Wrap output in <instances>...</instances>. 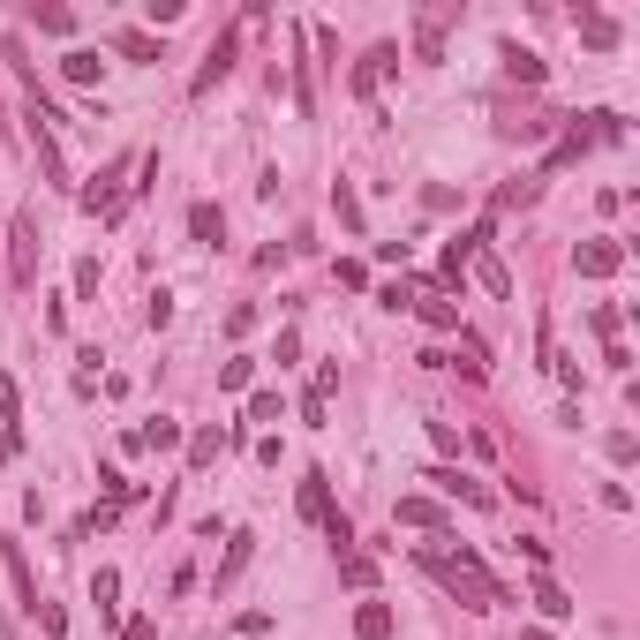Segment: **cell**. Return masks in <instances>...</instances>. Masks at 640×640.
I'll return each instance as SVG.
<instances>
[{"label":"cell","instance_id":"d4e9b609","mask_svg":"<svg viewBox=\"0 0 640 640\" xmlns=\"http://www.w3.org/2000/svg\"><path fill=\"white\" fill-rule=\"evenodd\" d=\"M415 53H423V61H437V53H445V23H437V15H423V31H415Z\"/></svg>","mask_w":640,"mask_h":640},{"label":"cell","instance_id":"e575fe53","mask_svg":"<svg viewBox=\"0 0 640 640\" xmlns=\"http://www.w3.org/2000/svg\"><path fill=\"white\" fill-rule=\"evenodd\" d=\"M520 640H551V633H520Z\"/></svg>","mask_w":640,"mask_h":640},{"label":"cell","instance_id":"f546056e","mask_svg":"<svg viewBox=\"0 0 640 640\" xmlns=\"http://www.w3.org/2000/svg\"><path fill=\"white\" fill-rule=\"evenodd\" d=\"M114 596H121V580H114V573H98V580H90V602H98V618H114Z\"/></svg>","mask_w":640,"mask_h":640},{"label":"cell","instance_id":"6da1fadb","mask_svg":"<svg viewBox=\"0 0 640 640\" xmlns=\"http://www.w3.org/2000/svg\"><path fill=\"white\" fill-rule=\"evenodd\" d=\"M423 565H429V573H437V580H445V588H452L460 602H468V610H498V602H505V588L482 573V557H474V551H460V557L423 551Z\"/></svg>","mask_w":640,"mask_h":640},{"label":"cell","instance_id":"7c38bea8","mask_svg":"<svg viewBox=\"0 0 640 640\" xmlns=\"http://www.w3.org/2000/svg\"><path fill=\"white\" fill-rule=\"evenodd\" d=\"M399 527H445V505H437V498H399Z\"/></svg>","mask_w":640,"mask_h":640},{"label":"cell","instance_id":"4dcf8cb0","mask_svg":"<svg viewBox=\"0 0 640 640\" xmlns=\"http://www.w3.org/2000/svg\"><path fill=\"white\" fill-rule=\"evenodd\" d=\"M249 370H256L249 354H234V362H218V384H226V392H242V384H249Z\"/></svg>","mask_w":640,"mask_h":640},{"label":"cell","instance_id":"d6a6232c","mask_svg":"<svg viewBox=\"0 0 640 640\" xmlns=\"http://www.w3.org/2000/svg\"><path fill=\"white\" fill-rule=\"evenodd\" d=\"M249 423H279V392H249Z\"/></svg>","mask_w":640,"mask_h":640},{"label":"cell","instance_id":"5bb4252c","mask_svg":"<svg viewBox=\"0 0 640 640\" xmlns=\"http://www.w3.org/2000/svg\"><path fill=\"white\" fill-rule=\"evenodd\" d=\"M415 317H423V324H437V332H460V309H452L445 295H415Z\"/></svg>","mask_w":640,"mask_h":640},{"label":"cell","instance_id":"2e32d148","mask_svg":"<svg viewBox=\"0 0 640 640\" xmlns=\"http://www.w3.org/2000/svg\"><path fill=\"white\" fill-rule=\"evenodd\" d=\"M535 610H543V618H573V596L557 588L551 573H535Z\"/></svg>","mask_w":640,"mask_h":640},{"label":"cell","instance_id":"ffe728a7","mask_svg":"<svg viewBox=\"0 0 640 640\" xmlns=\"http://www.w3.org/2000/svg\"><path fill=\"white\" fill-rule=\"evenodd\" d=\"M474 279H482V287H490V295H498V301H505V295H512V279H505V264H498V256H490V249H474Z\"/></svg>","mask_w":640,"mask_h":640},{"label":"cell","instance_id":"52a82bcc","mask_svg":"<svg viewBox=\"0 0 640 640\" xmlns=\"http://www.w3.org/2000/svg\"><path fill=\"white\" fill-rule=\"evenodd\" d=\"M234 53H242V31H218V39H212V53H204V68H196V84H189V90H212L218 76L234 68Z\"/></svg>","mask_w":640,"mask_h":640},{"label":"cell","instance_id":"ba28073f","mask_svg":"<svg viewBox=\"0 0 640 640\" xmlns=\"http://www.w3.org/2000/svg\"><path fill=\"white\" fill-rule=\"evenodd\" d=\"M301 512H309L317 527H324V520L340 512V505H332V474H324V468H309V474H301Z\"/></svg>","mask_w":640,"mask_h":640},{"label":"cell","instance_id":"4fadbf2b","mask_svg":"<svg viewBox=\"0 0 640 640\" xmlns=\"http://www.w3.org/2000/svg\"><path fill=\"white\" fill-rule=\"evenodd\" d=\"M61 76H68V84H98V76H106V61H98L90 45H76V53H61Z\"/></svg>","mask_w":640,"mask_h":640},{"label":"cell","instance_id":"3957f363","mask_svg":"<svg viewBox=\"0 0 640 640\" xmlns=\"http://www.w3.org/2000/svg\"><path fill=\"white\" fill-rule=\"evenodd\" d=\"M8 271L15 287H39V218H8Z\"/></svg>","mask_w":640,"mask_h":640},{"label":"cell","instance_id":"7402d4cb","mask_svg":"<svg viewBox=\"0 0 640 640\" xmlns=\"http://www.w3.org/2000/svg\"><path fill=\"white\" fill-rule=\"evenodd\" d=\"M505 76H520V84H543V61H535L527 45H505Z\"/></svg>","mask_w":640,"mask_h":640},{"label":"cell","instance_id":"9a60e30c","mask_svg":"<svg viewBox=\"0 0 640 640\" xmlns=\"http://www.w3.org/2000/svg\"><path fill=\"white\" fill-rule=\"evenodd\" d=\"M128 445H143V452H173V445H181V423H167V415H159V423H143V429H136Z\"/></svg>","mask_w":640,"mask_h":640},{"label":"cell","instance_id":"9c48e42d","mask_svg":"<svg viewBox=\"0 0 640 640\" xmlns=\"http://www.w3.org/2000/svg\"><path fill=\"white\" fill-rule=\"evenodd\" d=\"M128 167H136V159L121 151V159H114V167H106V173H98V181L84 189V204H90V212H121V189H114V181H121Z\"/></svg>","mask_w":640,"mask_h":640},{"label":"cell","instance_id":"5b68a950","mask_svg":"<svg viewBox=\"0 0 640 640\" xmlns=\"http://www.w3.org/2000/svg\"><path fill=\"white\" fill-rule=\"evenodd\" d=\"M618 264H626L618 242H580V249H573V271H580V279H610Z\"/></svg>","mask_w":640,"mask_h":640},{"label":"cell","instance_id":"836d02e7","mask_svg":"<svg viewBox=\"0 0 640 640\" xmlns=\"http://www.w3.org/2000/svg\"><path fill=\"white\" fill-rule=\"evenodd\" d=\"M121 640H159V618H136V626H121Z\"/></svg>","mask_w":640,"mask_h":640},{"label":"cell","instance_id":"484cf974","mask_svg":"<svg viewBox=\"0 0 640 640\" xmlns=\"http://www.w3.org/2000/svg\"><path fill=\"white\" fill-rule=\"evenodd\" d=\"M340 580H354V588H370V580H377V565H370L362 551H346V557H340Z\"/></svg>","mask_w":640,"mask_h":640},{"label":"cell","instance_id":"cb8c5ba5","mask_svg":"<svg viewBox=\"0 0 640 640\" xmlns=\"http://www.w3.org/2000/svg\"><path fill=\"white\" fill-rule=\"evenodd\" d=\"M249 535H234V543H226V557H218V588H226V580H234V573H242V565H249Z\"/></svg>","mask_w":640,"mask_h":640},{"label":"cell","instance_id":"8fae6325","mask_svg":"<svg viewBox=\"0 0 640 640\" xmlns=\"http://www.w3.org/2000/svg\"><path fill=\"white\" fill-rule=\"evenodd\" d=\"M8 580H15V602H23V610H39V580H31V565H23V543H8Z\"/></svg>","mask_w":640,"mask_h":640},{"label":"cell","instance_id":"f1b7e54d","mask_svg":"<svg viewBox=\"0 0 640 640\" xmlns=\"http://www.w3.org/2000/svg\"><path fill=\"white\" fill-rule=\"evenodd\" d=\"M482 370H490V362H482V340L460 332V377H482Z\"/></svg>","mask_w":640,"mask_h":640},{"label":"cell","instance_id":"d6986e66","mask_svg":"<svg viewBox=\"0 0 640 640\" xmlns=\"http://www.w3.org/2000/svg\"><path fill=\"white\" fill-rule=\"evenodd\" d=\"M218 452H226V429H196L189 437V468H212Z\"/></svg>","mask_w":640,"mask_h":640},{"label":"cell","instance_id":"8992f818","mask_svg":"<svg viewBox=\"0 0 640 640\" xmlns=\"http://www.w3.org/2000/svg\"><path fill=\"white\" fill-rule=\"evenodd\" d=\"M0 452H23V392H15V377H0Z\"/></svg>","mask_w":640,"mask_h":640},{"label":"cell","instance_id":"e0dca14e","mask_svg":"<svg viewBox=\"0 0 640 640\" xmlns=\"http://www.w3.org/2000/svg\"><path fill=\"white\" fill-rule=\"evenodd\" d=\"M189 234H196V242H226V212H218V204H196V212H189Z\"/></svg>","mask_w":640,"mask_h":640},{"label":"cell","instance_id":"30bf717a","mask_svg":"<svg viewBox=\"0 0 640 640\" xmlns=\"http://www.w3.org/2000/svg\"><path fill=\"white\" fill-rule=\"evenodd\" d=\"M423 482H437V490H445V498H460V505H490V490H482V482H468L460 468H429Z\"/></svg>","mask_w":640,"mask_h":640},{"label":"cell","instance_id":"ac0fdd59","mask_svg":"<svg viewBox=\"0 0 640 640\" xmlns=\"http://www.w3.org/2000/svg\"><path fill=\"white\" fill-rule=\"evenodd\" d=\"M114 53L121 61H159V39L151 31H114Z\"/></svg>","mask_w":640,"mask_h":640},{"label":"cell","instance_id":"277c9868","mask_svg":"<svg viewBox=\"0 0 640 640\" xmlns=\"http://www.w3.org/2000/svg\"><path fill=\"white\" fill-rule=\"evenodd\" d=\"M392 68H399V45H370V53L354 61V76H346V84H354V98H370V90H377Z\"/></svg>","mask_w":640,"mask_h":640},{"label":"cell","instance_id":"44dd1931","mask_svg":"<svg viewBox=\"0 0 640 640\" xmlns=\"http://www.w3.org/2000/svg\"><path fill=\"white\" fill-rule=\"evenodd\" d=\"M354 633H362V640H384V633H392V610H384V602H362V610H354Z\"/></svg>","mask_w":640,"mask_h":640},{"label":"cell","instance_id":"4316f807","mask_svg":"<svg viewBox=\"0 0 640 640\" xmlns=\"http://www.w3.org/2000/svg\"><path fill=\"white\" fill-rule=\"evenodd\" d=\"M324 543H332V551H354V520H346V512H332V520H324Z\"/></svg>","mask_w":640,"mask_h":640},{"label":"cell","instance_id":"603a6c76","mask_svg":"<svg viewBox=\"0 0 640 640\" xmlns=\"http://www.w3.org/2000/svg\"><path fill=\"white\" fill-rule=\"evenodd\" d=\"M31 23H39V31H53V39H68V31H76V15H68V8H53V0H45V8H31Z\"/></svg>","mask_w":640,"mask_h":640},{"label":"cell","instance_id":"7a4b0ae2","mask_svg":"<svg viewBox=\"0 0 640 640\" xmlns=\"http://www.w3.org/2000/svg\"><path fill=\"white\" fill-rule=\"evenodd\" d=\"M53 121H61V114L39 98V106H31V151H39L45 181H53V189H68V159H61V143H53Z\"/></svg>","mask_w":640,"mask_h":640},{"label":"cell","instance_id":"83f0119b","mask_svg":"<svg viewBox=\"0 0 640 640\" xmlns=\"http://www.w3.org/2000/svg\"><path fill=\"white\" fill-rule=\"evenodd\" d=\"M580 39L588 45H618V23H610V15H580Z\"/></svg>","mask_w":640,"mask_h":640},{"label":"cell","instance_id":"1f68e13d","mask_svg":"<svg viewBox=\"0 0 640 640\" xmlns=\"http://www.w3.org/2000/svg\"><path fill=\"white\" fill-rule=\"evenodd\" d=\"M332 212H340L346 226H354V234H362V204H354V189H346V181H340V189H332Z\"/></svg>","mask_w":640,"mask_h":640}]
</instances>
